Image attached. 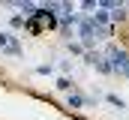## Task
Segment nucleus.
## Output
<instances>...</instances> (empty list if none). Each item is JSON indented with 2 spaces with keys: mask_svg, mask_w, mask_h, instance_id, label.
Masks as SVG:
<instances>
[{
  "mask_svg": "<svg viewBox=\"0 0 129 120\" xmlns=\"http://www.w3.org/2000/svg\"><path fill=\"white\" fill-rule=\"evenodd\" d=\"M0 48H6L9 54H18V51H21V48H18L12 39H9V33H0Z\"/></svg>",
  "mask_w": 129,
  "mask_h": 120,
  "instance_id": "nucleus-1",
  "label": "nucleus"
}]
</instances>
